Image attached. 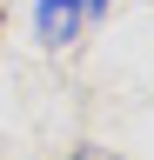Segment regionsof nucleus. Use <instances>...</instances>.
<instances>
[{"label": "nucleus", "instance_id": "f257e3e1", "mask_svg": "<svg viewBox=\"0 0 154 160\" xmlns=\"http://www.w3.org/2000/svg\"><path fill=\"white\" fill-rule=\"evenodd\" d=\"M87 0H34V33H40V47H74L87 27Z\"/></svg>", "mask_w": 154, "mask_h": 160}, {"label": "nucleus", "instance_id": "f03ea898", "mask_svg": "<svg viewBox=\"0 0 154 160\" xmlns=\"http://www.w3.org/2000/svg\"><path fill=\"white\" fill-rule=\"evenodd\" d=\"M67 160H114V153H101V147H81V153H67Z\"/></svg>", "mask_w": 154, "mask_h": 160}, {"label": "nucleus", "instance_id": "7ed1b4c3", "mask_svg": "<svg viewBox=\"0 0 154 160\" xmlns=\"http://www.w3.org/2000/svg\"><path fill=\"white\" fill-rule=\"evenodd\" d=\"M87 7H107V0H87Z\"/></svg>", "mask_w": 154, "mask_h": 160}]
</instances>
